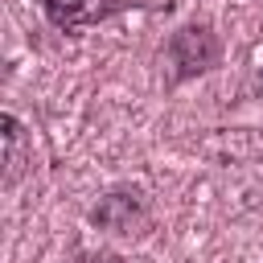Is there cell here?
<instances>
[{"instance_id":"6da1fadb","label":"cell","mask_w":263,"mask_h":263,"mask_svg":"<svg viewBox=\"0 0 263 263\" xmlns=\"http://www.w3.org/2000/svg\"><path fill=\"white\" fill-rule=\"evenodd\" d=\"M95 226H103V230H115V234H132L136 226H144V218H148V210H144V201H140V193H127V189H119V193H107L99 205H95Z\"/></svg>"},{"instance_id":"7a4b0ae2","label":"cell","mask_w":263,"mask_h":263,"mask_svg":"<svg viewBox=\"0 0 263 263\" xmlns=\"http://www.w3.org/2000/svg\"><path fill=\"white\" fill-rule=\"evenodd\" d=\"M119 0H41L49 25L74 33V29H86V25H99L107 12H115Z\"/></svg>"},{"instance_id":"3957f363","label":"cell","mask_w":263,"mask_h":263,"mask_svg":"<svg viewBox=\"0 0 263 263\" xmlns=\"http://www.w3.org/2000/svg\"><path fill=\"white\" fill-rule=\"evenodd\" d=\"M173 62L181 74H197V70H210L218 62V41L210 29H181L173 37Z\"/></svg>"},{"instance_id":"277c9868","label":"cell","mask_w":263,"mask_h":263,"mask_svg":"<svg viewBox=\"0 0 263 263\" xmlns=\"http://www.w3.org/2000/svg\"><path fill=\"white\" fill-rule=\"evenodd\" d=\"M4 123V160H8V185L16 181V168H21V140H25V132H21V123H16V115H4L0 119Z\"/></svg>"},{"instance_id":"5b68a950","label":"cell","mask_w":263,"mask_h":263,"mask_svg":"<svg viewBox=\"0 0 263 263\" xmlns=\"http://www.w3.org/2000/svg\"><path fill=\"white\" fill-rule=\"evenodd\" d=\"M70 263H115L111 255H82V259H70Z\"/></svg>"}]
</instances>
